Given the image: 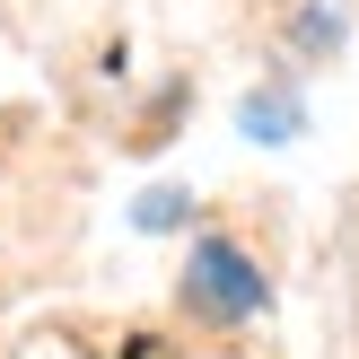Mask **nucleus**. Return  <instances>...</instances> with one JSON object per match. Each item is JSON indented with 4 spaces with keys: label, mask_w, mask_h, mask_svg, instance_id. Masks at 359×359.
Returning a JSON list of instances; mask_svg holds the SVG:
<instances>
[{
    "label": "nucleus",
    "mask_w": 359,
    "mask_h": 359,
    "mask_svg": "<svg viewBox=\"0 0 359 359\" xmlns=\"http://www.w3.org/2000/svg\"><path fill=\"white\" fill-rule=\"evenodd\" d=\"M193 307L202 316H219V325H237V316H255L263 307V272L245 263V245H228V237H202L193 245Z\"/></svg>",
    "instance_id": "f257e3e1"
}]
</instances>
